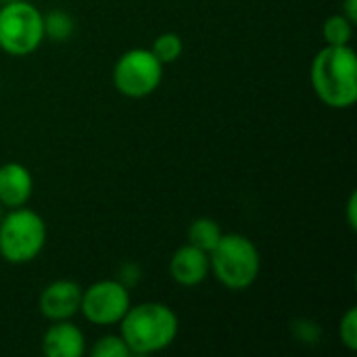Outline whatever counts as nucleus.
<instances>
[{
    "label": "nucleus",
    "instance_id": "5",
    "mask_svg": "<svg viewBox=\"0 0 357 357\" xmlns=\"http://www.w3.org/2000/svg\"><path fill=\"white\" fill-rule=\"evenodd\" d=\"M44 36V13L29 0H8L0 6V50L10 56L36 52Z\"/></svg>",
    "mask_w": 357,
    "mask_h": 357
},
{
    "label": "nucleus",
    "instance_id": "18",
    "mask_svg": "<svg viewBox=\"0 0 357 357\" xmlns=\"http://www.w3.org/2000/svg\"><path fill=\"white\" fill-rule=\"evenodd\" d=\"M295 328H301V331H303V333H295V335L299 337V341H303V343H316V341H318L314 335H310V331H312V328H318L314 322H310V320H301V322H297V324H295Z\"/></svg>",
    "mask_w": 357,
    "mask_h": 357
},
{
    "label": "nucleus",
    "instance_id": "3",
    "mask_svg": "<svg viewBox=\"0 0 357 357\" xmlns=\"http://www.w3.org/2000/svg\"><path fill=\"white\" fill-rule=\"evenodd\" d=\"M261 272V255L255 243L238 232H224L209 251V274L230 291L249 289Z\"/></svg>",
    "mask_w": 357,
    "mask_h": 357
},
{
    "label": "nucleus",
    "instance_id": "7",
    "mask_svg": "<svg viewBox=\"0 0 357 357\" xmlns=\"http://www.w3.org/2000/svg\"><path fill=\"white\" fill-rule=\"evenodd\" d=\"M132 305L130 289L117 278L96 280L82 291L79 314L94 326L119 324Z\"/></svg>",
    "mask_w": 357,
    "mask_h": 357
},
{
    "label": "nucleus",
    "instance_id": "12",
    "mask_svg": "<svg viewBox=\"0 0 357 357\" xmlns=\"http://www.w3.org/2000/svg\"><path fill=\"white\" fill-rule=\"evenodd\" d=\"M224 230L213 218H197L188 226V243L205 253H209L222 238Z\"/></svg>",
    "mask_w": 357,
    "mask_h": 357
},
{
    "label": "nucleus",
    "instance_id": "17",
    "mask_svg": "<svg viewBox=\"0 0 357 357\" xmlns=\"http://www.w3.org/2000/svg\"><path fill=\"white\" fill-rule=\"evenodd\" d=\"M339 337L345 349L357 351V310L349 307L339 322Z\"/></svg>",
    "mask_w": 357,
    "mask_h": 357
},
{
    "label": "nucleus",
    "instance_id": "1",
    "mask_svg": "<svg viewBox=\"0 0 357 357\" xmlns=\"http://www.w3.org/2000/svg\"><path fill=\"white\" fill-rule=\"evenodd\" d=\"M180 331L176 312L161 301L130 305L119 322V335L132 356H151L167 349Z\"/></svg>",
    "mask_w": 357,
    "mask_h": 357
},
{
    "label": "nucleus",
    "instance_id": "19",
    "mask_svg": "<svg viewBox=\"0 0 357 357\" xmlns=\"http://www.w3.org/2000/svg\"><path fill=\"white\" fill-rule=\"evenodd\" d=\"M347 224L351 230L357 228V195L351 192L349 195V201H347Z\"/></svg>",
    "mask_w": 357,
    "mask_h": 357
},
{
    "label": "nucleus",
    "instance_id": "11",
    "mask_svg": "<svg viewBox=\"0 0 357 357\" xmlns=\"http://www.w3.org/2000/svg\"><path fill=\"white\" fill-rule=\"evenodd\" d=\"M31 192H33V176L23 163L8 161L0 165V205L4 209L27 205Z\"/></svg>",
    "mask_w": 357,
    "mask_h": 357
},
{
    "label": "nucleus",
    "instance_id": "16",
    "mask_svg": "<svg viewBox=\"0 0 357 357\" xmlns=\"http://www.w3.org/2000/svg\"><path fill=\"white\" fill-rule=\"evenodd\" d=\"M90 356L92 357H132L130 347L126 345V341L121 339V335H105L100 339L94 341V345L90 347Z\"/></svg>",
    "mask_w": 357,
    "mask_h": 357
},
{
    "label": "nucleus",
    "instance_id": "15",
    "mask_svg": "<svg viewBox=\"0 0 357 357\" xmlns=\"http://www.w3.org/2000/svg\"><path fill=\"white\" fill-rule=\"evenodd\" d=\"M75 31L73 17L65 10H50L44 15V36L54 42H65Z\"/></svg>",
    "mask_w": 357,
    "mask_h": 357
},
{
    "label": "nucleus",
    "instance_id": "2",
    "mask_svg": "<svg viewBox=\"0 0 357 357\" xmlns=\"http://www.w3.org/2000/svg\"><path fill=\"white\" fill-rule=\"evenodd\" d=\"M316 96L333 109H349L357 100V56L347 46H324L310 71Z\"/></svg>",
    "mask_w": 357,
    "mask_h": 357
},
{
    "label": "nucleus",
    "instance_id": "4",
    "mask_svg": "<svg viewBox=\"0 0 357 357\" xmlns=\"http://www.w3.org/2000/svg\"><path fill=\"white\" fill-rule=\"evenodd\" d=\"M46 238L44 218L25 205L6 209L0 218V257L10 266H23L40 257Z\"/></svg>",
    "mask_w": 357,
    "mask_h": 357
},
{
    "label": "nucleus",
    "instance_id": "6",
    "mask_svg": "<svg viewBox=\"0 0 357 357\" xmlns=\"http://www.w3.org/2000/svg\"><path fill=\"white\" fill-rule=\"evenodd\" d=\"M163 63L151 48L126 50L113 67V86L126 98H146L163 82Z\"/></svg>",
    "mask_w": 357,
    "mask_h": 357
},
{
    "label": "nucleus",
    "instance_id": "22",
    "mask_svg": "<svg viewBox=\"0 0 357 357\" xmlns=\"http://www.w3.org/2000/svg\"><path fill=\"white\" fill-rule=\"evenodd\" d=\"M2 2H8V0H2Z\"/></svg>",
    "mask_w": 357,
    "mask_h": 357
},
{
    "label": "nucleus",
    "instance_id": "21",
    "mask_svg": "<svg viewBox=\"0 0 357 357\" xmlns=\"http://www.w3.org/2000/svg\"><path fill=\"white\" fill-rule=\"evenodd\" d=\"M4 211H6V209H4V207H2V205H0V218H2V215H4Z\"/></svg>",
    "mask_w": 357,
    "mask_h": 357
},
{
    "label": "nucleus",
    "instance_id": "8",
    "mask_svg": "<svg viewBox=\"0 0 357 357\" xmlns=\"http://www.w3.org/2000/svg\"><path fill=\"white\" fill-rule=\"evenodd\" d=\"M82 287L75 280L59 278L46 284L38 297V310L48 322L71 320L79 314L82 303Z\"/></svg>",
    "mask_w": 357,
    "mask_h": 357
},
{
    "label": "nucleus",
    "instance_id": "10",
    "mask_svg": "<svg viewBox=\"0 0 357 357\" xmlns=\"http://www.w3.org/2000/svg\"><path fill=\"white\" fill-rule=\"evenodd\" d=\"M42 351L48 357H82L88 351L86 337L71 320L52 322L42 337Z\"/></svg>",
    "mask_w": 357,
    "mask_h": 357
},
{
    "label": "nucleus",
    "instance_id": "14",
    "mask_svg": "<svg viewBox=\"0 0 357 357\" xmlns=\"http://www.w3.org/2000/svg\"><path fill=\"white\" fill-rule=\"evenodd\" d=\"M151 52H153L163 65H169V63H176V61L182 56V52H184V42H182V38H180L176 31H163V33H159V36L153 40Z\"/></svg>",
    "mask_w": 357,
    "mask_h": 357
},
{
    "label": "nucleus",
    "instance_id": "13",
    "mask_svg": "<svg viewBox=\"0 0 357 357\" xmlns=\"http://www.w3.org/2000/svg\"><path fill=\"white\" fill-rule=\"evenodd\" d=\"M354 21H349L343 13L331 15L322 25V36L328 46H347L354 38Z\"/></svg>",
    "mask_w": 357,
    "mask_h": 357
},
{
    "label": "nucleus",
    "instance_id": "20",
    "mask_svg": "<svg viewBox=\"0 0 357 357\" xmlns=\"http://www.w3.org/2000/svg\"><path fill=\"white\" fill-rule=\"evenodd\" d=\"M341 13L349 19V21H357V0H343V8Z\"/></svg>",
    "mask_w": 357,
    "mask_h": 357
},
{
    "label": "nucleus",
    "instance_id": "9",
    "mask_svg": "<svg viewBox=\"0 0 357 357\" xmlns=\"http://www.w3.org/2000/svg\"><path fill=\"white\" fill-rule=\"evenodd\" d=\"M169 276L180 287H199L209 276V253L192 247L190 243L182 245L169 259Z\"/></svg>",
    "mask_w": 357,
    "mask_h": 357
}]
</instances>
